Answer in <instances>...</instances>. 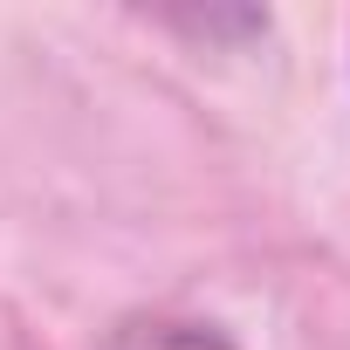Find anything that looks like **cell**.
<instances>
[{
  "mask_svg": "<svg viewBox=\"0 0 350 350\" xmlns=\"http://www.w3.org/2000/svg\"><path fill=\"white\" fill-rule=\"evenodd\" d=\"M110 350H234L220 329H206V323H172V316H131L117 336H110Z\"/></svg>",
  "mask_w": 350,
  "mask_h": 350,
  "instance_id": "1",
  "label": "cell"
}]
</instances>
